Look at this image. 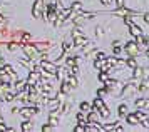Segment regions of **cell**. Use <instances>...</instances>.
<instances>
[{
    "instance_id": "cell-1",
    "label": "cell",
    "mask_w": 149,
    "mask_h": 132,
    "mask_svg": "<svg viewBox=\"0 0 149 132\" xmlns=\"http://www.w3.org/2000/svg\"><path fill=\"white\" fill-rule=\"evenodd\" d=\"M70 37H72V45H75V47H81V45H84V44L87 42V37H86V33L82 32L79 27H75L74 30H72Z\"/></svg>"
},
{
    "instance_id": "cell-2",
    "label": "cell",
    "mask_w": 149,
    "mask_h": 132,
    "mask_svg": "<svg viewBox=\"0 0 149 132\" xmlns=\"http://www.w3.org/2000/svg\"><path fill=\"white\" fill-rule=\"evenodd\" d=\"M22 45V50H24V53H25V57H29V59H39V50H37V47L34 45V44H29V42H24V44H20Z\"/></svg>"
},
{
    "instance_id": "cell-3",
    "label": "cell",
    "mask_w": 149,
    "mask_h": 132,
    "mask_svg": "<svg viewBox=\"0 0 149 132\" xmlns=\"http://www.w3.org/2000/svg\"><path fill=\"white\" fill-rule=\"evenodd\" d=\"M124 52L127 53L129 57H137V55H139V45H137V42H134V40L126 42V45H124Z\"/></svg>"
},
{
    "instance_id": "cell-4",
    "label": "cell",
    "mask_w": 149,
    "mask_h": 132,
    "mask_svg": "<svg viewBox=\"0 0 149 132\" xmlns=\"http://www.w3.org/2000/svg\"><path fill=\"white\" fill-rule=\"evenodd\" d=\"M44 0H35L34 2V7H32V15L35 19H42L45 17V8H44Z\"/></svg>"
},
{
    "instance_id": "cell-5",
    "label": "cell",
    "mask_w": 149,
    "mask_h": 132,
    "mask_svg": "<svg viewBox=\"0 0 149 132\" xmlns=\"http://www.w3.org/2000/svg\"><path fill=\"white\" fill-rule=\"evenodd\" d=\"M40 69H44L45 72L52 74V75H57V74H59V70H57V67H55V64H54V62H50L49 59L40 60Z\"/></svg>"
},
{
    "instance_id": "cell-6",
    "label": "cell",
    "mask_w": 149,
    "mask_h": 132,
    "mask_svg": "<svg viewBox=\"0 0 149 132\" xmlns=\"http://www.w3.org/2000/svg\"><path fill=\"white\" fill-rule=\"evenodd\" d=\"M42 75H40V70H30V74H29L27 77V84H30V85H37L39 82H40Z\"/></svg>"
},
{
    "instance_id": "cell-7",
    "label": "cell",
    "mask_w": 149,
    "mask_h": 132,
    "mask_svg": "<svg viewBox=\"0 0 149 132\" xmlns=\"http://www.w3.org/2000/svg\"><path fill=\"white\" fill-rule=\"evenodd\" d=\"M0 84H5V85H10L12 84V75L3 67H0Z\"/></svg>"
},
{
    "instance_id": "cell-8",
    "label": "cell",
    "mask_w": 149,
    "mask_h": 132,
    "mask_svg": "<svg viewBox=\"0 0 149 132\" xmlns=\"http://www.w3.org/2000/svg\"><path fill=\"white\" fill-rule=\"evenodd\" d=\"M86 119H87V124H99L101 115H99V112H97V110L91 109V110H89V115L86 117Z\"/></svg>"
},
{
    "instance_id": "cell-9",
    "label": "cell",
    "mask_w": 149,
    "mask_h": 132,
    "mask_svg": "<svg viewBox=\"0 0 149 132\" xmlns=\"http://www.w3.org/2000/svg\"><path fill=\"white\" fill-rule=\"evenodd\" d=\"M136 13H137V10H131V8H127V7L124 5V7H121V8L114 10L112 15H136Z\"/></svg>"
},
{
    "instance_id": "cell-10",
    "label": "cell",
    "mask_w": 149,
    "mask_h": 132,
    "mask_svg": "<svg viewBox=\"0 0 149 132\" xmlns=\"http://www.w3.org/2000/svg\"><path fill=\"white\" fill-rule=\"evenodd\" d=\"M136 109H149V99L148 97H139L134 100Z\"/></svg>"
},
{
    "instance_id": "cell-11",
    "label": "cell",
    "mask_w": 149,
    "mask_h": 132,
    "mask_svg": "<svg viewBox=\"0 0 149 132\" xmlns=\"http://www.w3.org/2000/svg\"><path fill=\"white\" fill-rule=\"evenodd\" d=\"M35 47H37V50H39V52H47L49 49H50V47H52V44H50V42H47V40H45V42H39V44H34Z\"/></svg>"
},
{
    "instance_id": "cell-12",
    "label": "cell",
    "mask_w": 149,
    "mask_h": 132,
    "mask_svg": "<svg viewBox=\"0 0 149 132\" xmlns=\"http://www.w3.org/2000/svg\"><path fill=\"white\" fill-rule=\"evenodd\" d=\"M132 70H134V72H132V80L141 82L142 80V70H144V69H141V67H134Z\"/></svg>"
},
{
    "instance_id": "cell-13",
    "label": "cell",
    "mask_w": 149,
    "mask_h": 132,
    "mask_svg": "<svg viewBox=\"0 0 149 132\" xmlns=\"http://www.w3.org/2000/svg\"><path fill=\"white\" fill-rule=\"evenodd\" d=\"M94 67L97 70H107V67H106V59H95Z\"/></svg>"
},
{
    "instance_id": "cell-14",
    "label": "cell",
    "mask_w": 149,
    "mask_h": 132,
    "mask_svg": "<svg viewBox=\"0 0 149 132\" xmlns=\"http://www.w3.org/2000/svg\"><path fill=\"white\" fill-rule=\"evenodd\" d=\"M79 62H81V59L79 57H67V60H65V67H75V65H79Z\"/></svg>"
},
{
    "instance_id": "cell-15",
    "label": "cell",
    "mask_w": 149,
    "mask_h": 132,
    "mask_svg": "<svg viewBox=\"0 0 149 132\" xmlns=\"http://www.w3.org/2000/svg\"><path fill=\"white\" fill-rule=\"evenodd\" d=\"M126 122H127L129 126H137L139 124V120H137V117H136V114L132 112V114H127L126 115Z\"/></svg>"
},
{
    "instance_id": "cell-16",
    "label": "cell",
    "mask_w": 149,
    "mask_h": 132,
    "mask_svg": "<svg viewBox=\"0 0 149 132\" xmlns=\"http://www.w3.org/2000/svg\"><path fill=\"white\" fill-rule=\"evenodd\" d=\"M20 129H22L24 132H32V131H34V124H32L29 119H25V122H22Z\"/></svg>"
},
{
    "instance_id": "cell-17",
    "label": "cell",
    "mask_w": 149,
    "mask_h": 132,
    "mask_svg": "<svg viewBox=\"0 0 149 132\" xmlns=\"http://www.w3.org/2000/svg\"><path fill=\"white\" fill-rule=\"evenodd\" d=\"M65 82L70 85V89H77V87H79V82L75 79V75H67V80H65Z\"/></svg>"
},
{
    "instance_id": "cell-18",
    "label": "cell",
    "mask_w": 149,
    "mask_h": 132,
    "mask_svg": "<svg viewBox=\"0 0 149 132\" xmlns=\"http://www.w3.org/2000/svg\"><path fill=\"white\" fill-rule=\"evenodd\" d=\"M104 107V100H102V97H95L94 102H92V109L94 110H99V109H102Z\"/></svg>"
},
{
    "instance_id": "cell-19",
    "label": "cell",
    "mask_w": 149,
    "mask_h": 132,
    "mask_svg": "<svg viewBox=\"0 0 149 132\" xmlns=\"http://www.w3.org/2000/svg\"><path fill=\"white\" fill-rule=\"evenodd\" d=\"M117 115H119L121 119H124V117L127 115V106H126V104H121V106H119V109H117Z\"/></svg>"
},
{
    "instance_id": "cell-20",
    "label": "cell",
    "mask_w": 149,
    "mask_h": 132,
    "mask_svg": "<svg viewBox=\"0 0 149 132\" xmlns=\"http://www.w3.org/2000/svg\"><path fill=\"white\" fill-rule=\"evenodd\" d=\"M70 10L75 13H79L84 10V7H82V2H72V5H70Z\"/></svg>"
},
{
    "instance_id": "cell-21",
    "label": "cell",
    "mask_w": 149,
    "mask_h": 132,
    "mask_svg": "<svg viewBox=\"0 0 149 132\" xmlns=\"http://www.w3.org/2000/svg\"><path fill=\"white\" fill-rule=\"evenodd\" d=\"M15 94L17 92H22V90H25V87H27V82H24V80H17V84H15Z\"/></svg>"
},
{
    "instance_id": "cell-22",
    "label": "cell",
    "mask_w": 149,
    "mask_h": 132,
    "mask_svg": "<svg viewBox=\"0 0 149 132\" xmlns=\"http://www.w3.org/2000/svg\"><path fill=\"white\" fill-rule=\"evenodd\" d=\"M49 124L57 127V124H59V115L57 114H49Z\"/></svg>"
},
{
    "instance_id": "cell-23",
    "label": "cell",
    "mask_w": 149,
    "mask_h": 132,
    "mask_svg": "<svg viewBox=\"0 0 149 132\" xmlns=\"http://www.w3.org/2000/svg\"><path fill=\"white\" fill-rule=\"evenodd\" d=\"M97 112H99V115H101L102 119H109V115H111V112H109V109L106 106L102 107V109H99Z\"/></svg>"
},
{
    "instance_id": "cell-24",
    "label": "cell",
    "mask_w": 149,
    "mask_h": 132,
    "mask_svg": "<svg viewBox=\"0 0 149 132\" xmlns=\"http://www.w3.org/2000/svg\"><path fill=\"white\" fill-rule=\"evenodd\" d=\"M109 77H111V75H109L107 70H101V72H99V75H97V79L101 80L102 84H104V82H106V80H107Z\"/></svg>"
},
{
    "instance_id": "cell-25",
    "label": "cell",
    "mask_w": 149,
    "mask_h": 132,
    "mask_svg": "<svg viewBox=\"0 0 149 132\" xmlns=\"http://www.w3.org/2000/svg\"><path fill=\"white\" fill-rule=\"evenodd\" d=\"M126 65H127L129 69H134V67H137V62H136V57H129V59L126 60Z\"/></svg>"
},
{
    "instance_id": "cell-26",
    "label": "cell",
    "mask_w": 149,
    "mask_h": 132,
    "mask_svg": "<svg viewBox=\"0 0 149 132\" xmlns=\"http://www.w3.org/2000/svg\"><path fill=\"white\" fill-rule=\"evenodd\" d=\"M70 92V85H69L67 82H62V85H61V94L64 95V94H69Z\"/></svg>"
},
{
    "instance_id": "cell-27",
    "label": "cell",
    "mask_w": 149,
    "mask_h": 132,
    "mask_svg": "<svg viewBox=\"0 0 149 132\" xmlns=\"http://www.w3.org/2000/svg\"><path fill=\"white\" fill-rule=\"evenodd\" d=\"M7 47H8V50H10V52H15V50L20 47V44H19V42H8Z\"/></svg>"
},
{
    "instance_id": "cell-28",
    "label": "cell",
    "mask_w": 149,
    "mask_h": 132,
    "mask_svg": "<svg viewBox=\"0 0 149 132\" xmlns=\"http://www.w3.org/2000/svg\"><path fill=\"white\" fill-rule=\"evenodd\" d=\"M91 109H92V106H91L89 102H81V110L82 112H89Z\"/></svg>"
},
{
    "instance_id": "cell-29",
    "label": "cell",
    "mask_w": 149,
    "mask_h": 132,
    "mask_svg": "<svg viewBox=\"0 0 149 132\" xmlns=\"http://www.w3.org/2000/svg\"><path fill=\"white\" fill-rule=\"evenodd\" d=\"M8 90V85H5V84H0V100H3V95H5V92Z\"/></svg>"
},
{
    "instance_id": "cell-30",
    "label": "cell",
    "mask_w": 149,
    "mask_h": 132,
    "mask_svg": "<svg viewBox=\"0 0 149 132\" xmlns=\"http://www.w3.org/2000/svg\"><path fill=\"white\" fill-rule=\"evenodd\" d=\"M3 99L7 100V102H12V100H15V94H12V92H5V95H3Z\"/></svg>"
},
{
    "instance_id": "cell-31",
    "label": "cell",
    "mask_w": 149,
    "mask_h": 132,
    "mask_svg": "<svg viewBox=\"0 0 149 132\" xmlns=\"http://www.w3.org/2000/svg\"><path fill=\"white\" fill-rule=\"evenodd\" d=\"M95 37L97 39H102L104 37V28L102 27H95Z\"/></svg>"
},
{
    "instance_id": "cell-32",
    "label": "cell",
    "mask_w": 149,
    "mask_h": 132,
    "mask_svg": "<svg viewBox=\"0 0 149 132\" xmlns=\"http://www.w3.org/2000/svg\"><path fill=\"white\" fill-rule=\"evenodd\" d=\"M70 47H72V44H70V42H67V40H65V42L62 44V50H64V53H67L69 50H70Z\"/></svg>"
},
{
    "instance_id": "cell-33",
    "label": "cell",
    "mask_w": 149,
    "mask_h": 132,
    "mask_svg": "<svg viewBox=\"0 0 149 132\" xmlns=\"http://www.w3.org/2000/svg\"><path fill=\"white\" fill-rule=\"evenodd\" d=\"M84 131H86V126H84L82 122H79V126L74 127V132H84Z\"/></svg>"
},
{
    "instance_id": "cell-34",
    "label": "cell",
    "mask_w": 149,
    "mask_h": 132,
    "mask_svg": "<svg viewBox=\"0 0 149 132\" xmlns=\"http://www.w3.org/2000/svg\"><path fill=\"white\" fill-rule=\"evenodd\" d=\"M77 120H79V122H82V124H87V119L84 117V112H79V114H77Z\"/></svg>"
},
{
    "instance_id": "cell-35",
    "label": "cell",
    "mask_w": 149,
    "mask_h": 132,
    "mask_svg": "<svg viewBox=\"0 0 149 132\" xmlns=\"http://www.w3.org/2000/svg\"><path fill=\"white\" fill-rule=\"evenodd\" d=\"M139 124H142L144 129H149V119H148V117H144L142 120H139Z\"/></svg>"
},
{
    "instance_id": "cell-36",
    "label": "cell",
    "mask_w": 149,
    "mask_h": 132,
    "mask_svg": "<svg viewBox=\"0 0 149 132\" xmlns=\"http://www.w3.org/2000/svg\"><path fill=\"white\" fill-rule=\"evenodd\" d=\"M55 127L54 126H50V124H47V126H42V132H50V131H54Z\"/></svg>"
},
{
    "instance_id": "cell-37",
    "label": "cell",
    "mask_w": 149,
    "mask_h": 132,
    "mask_svg": "<svg viewBox=\"0 0 149 132\" xmlns=\"http://www.w3.org/2000/svg\"><path fill=\"white\" fill-rule=\"evenodd\" d=\"M126 5V0H116V7L117 8H121V7H124Z\"/></svg>"
},
{
    "instance_id": "cell-38",
    "label": "cell",
    "mask_w": 149,
    "mask_h": 132,
    "mask_svg": "<svg viewBox=\"0 0 149 132\" xmlns=\"http://www.w3.org/2000/svg\"><path fill=\"white\" fill-rule=\"evenodd\" d=\"M106 92H107V90H106V87H104V89H99V90H97V97H104Z\"/></svg>"
},
{
    "instance_id": "cell-39",
    "label": "cell",
    "mask_w": 149,
    "mask_h": 132,
    "mask_svg": "<svg viewBox=\"0 0 149 132\" xmlns=\"http://www.w3.org/2000/svg\"><path fill=\"white\" fill-rule=\"evenodd\" d=\"M99 2H101V3H102L104 7H109L111 3H112V0H99Z\"/></svg>"
},
{
    "instance_id": "cell-40",
    "label": "cell",
    "mask_w": 149,
    "mask_h": 132,
    "mask_svg": "<svg viewBox=\"0 0 149 132\" xmlns=\"http://www.w3.org/2000/svg\"><path fill=\"white\" fill-rule=\"evenodd\" d=\"M144 22H146V24H149V12L144 13Z\"/></svg>"
},
{
    "instance_id": "cell-41",
    "label": "cell",
    "mask_w": 149,
    "mask_h": 132,
    "mask_svg": "<svg viewBox=\"0 0 149 132\" xmlns=\"http://www.w3.org/2000/svg\"><path fill=\"white\" fill-rule=\"evenodd\" d=\"M7 62H5V57H0V65H5Z\"/></svg>"
},
{
    "instance_id": "cell-42",
    "label": "cell",
    "mask_w": 149,
    "mask_h": 132,
    "mask_svg": "<svg viewBox=\"0 0 149 132\" xmlns=\"http://www.w3.org/2000/svg\"><path fill=\"white\" fill-rule=\"evenodd\" d=\"M146 57H148V60H149V47H148V50H146Z\"/></svg>"
}]
</instances>
